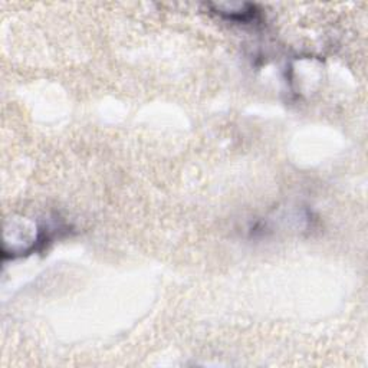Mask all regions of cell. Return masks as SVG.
I'll return each mask as SVG.
<instances>
[{
    "mask_svg": "<svg viewBox=\"0 0 368 368\" xmlns=\"http://www.w3.org/2000/svg\"><path fill=\"white\" fill-rule=\"evenodd\" d=\"M216 15L233 22H249L256 16V6L252 5H209Z\"/></svg>",
    "mask_w": 368,
    "mask_h": 368,
    "instance_id": "1",
    "label": "cell"
}]
</instances>
